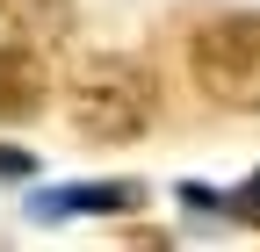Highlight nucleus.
<instances>
[{
  "label": "nucleus",
  "mask_w": 260,
  "mask_h": 252,
  "mask_svg": "<svg viewBox=\"0 0 260 252\" xmlns=\"http://www.w3.org/2000/svg\"><path fill=\"white\" fill-rule=\"evenodd\" d=\"M44 108V58L37 51H0V122H22Z\"/></svg>",
  "instance_id": "nucleus-4"
},
{
  "label": "nucleus",
  "mask_w": 260,
  "mask_h": 252,
  "mask_svg": "<svg viewBox=\"0 0 260 252\" xmlns=\"http://www.w3.org/2000/svg\"><path fill=\"white\" fill-rule=\"evenodd\" d=\"M188 72L217 108H260V15H224L210 29H195Z\"/></svg>",
  "instance_id": "nucleus-2"
},
{
  "label": "nucleus",
  "mask_w": 260,
  "mask_h": 252,
  "mask_svg": "<svg viewBox=\"0 0 260 252\" xmlns=\"http://www.w3.org/2000/svg\"><path fill=\"white\" fill-rule=\"evenodd\" d=\"M29 166H37V159H29V151H15V144H0V180H22Z\"/></svg>",
  "instance_id": "nucleus-6"
},
{
  "label": "nucleus",
  "mask_w": 260,
  "mask_h": 252,
  "mask_svg": "<svg viewBox=\"0 0 260 252\" xmlns=\"http://www.w3.org/2000/svg\"><path fill=\"white\" fill-rule=\"evenodd\" d=\"M159 108V87L138 58H87L73 72V130L94 144H130L145 137V122Z\"/></svg>",
  "instance_id": "nucleus-1"
},
{
  "label": "nucleus",
  "mask_w": 260,
  "mask_h": 252,
  "mask_svg": "<svg viewBox=\"0 0 260 252\" xmlns=\"http://www.w3.org/2000/svg\"><path fill=\"white\" fill-rule=\"evenodd\" d=\"M224 209H232L239 224H260V173H246V187H239V195H224Z\"/></svg>",
  "instance_id": "nucleus-5"
},
{
  "label": "nucleus",
  "mask_w": 260,
  "mask_h": 252,
  "mask_svg": "<svg viewBox=\"0 0 260 252\" xmlns=\"http://www.w3.org/2000/svg\"><path fill=\"white\" fill-rule=\"evenodd\" d=\"M138 202H145L138 180H73V187L29 195V216H123V209H138Z\"/></svg>",
  "instance_id": "nucleus-3"
}]
</instances>
